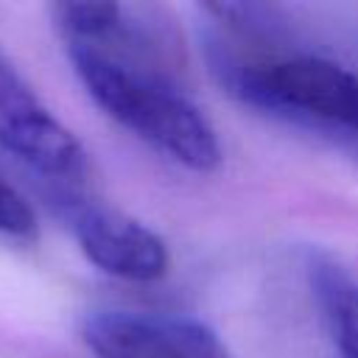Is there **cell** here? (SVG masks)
Wrapping results in <instances>:
<instances>
[{
  "label": "cell",
  "instance_id": "cell-1",
  "mask_svg": "<svg viewBox=\"0 0 358 358\" xmlns=\"http://www.w3.org/2000/svg\"><path fill=\"white\" fill-rule=\"evenodd\" d=\"M67 56L95 106L137 140L193 173L221 165L218 134L179 87L176 59L90 42H67Z\"/></svg>",
  "mask_w": 358,
  "mask_h": 358
},
{
  "label": "cell",
  "instance_id": "cell-2",
  "mask_svg": "<svg viewBox=\"0 0 358 358\" xmlns=\"http://www.w3.org/2000/svg\"><path fill=\"white\" fill-rule=\"evenodd\" d=\"M218 84L274 120L358 145V73L316 53L243 56L218 36L207 45Z\"/></svg>",
  "mask_w": 358,
  "mask_h": 358
},
{
  "label": "cell",
  "instance_id": "cell-3",
  "mask_svg": "<svg viewBox=\"0 0 358 358\" xmlns=\"http://www.w3.org/2000/svg\"><path fill=\"white\" fill-rule=\"evenodd\" d=\"M0 148L25 168L53 179L76 182L87 171L81 140L45 106L34 87L0 53Z\"/></svg>",
  "mask_w": 358,
  "mask_h": 358
},
{
  "label": "cell",
  "instance_id": "cell-4",
  "mask_svg": "<svg viewBox=\"0 0 358 358\" xmlns=\"http://www.w3.org/2000/svg\"><path fill=\"white\" fill-rule=\"evenodd\" d=\"M81 338L95 358H229L213 327L182 313L95 310Z\"/></svg>",
  "mask_w": 358,
  "mask_h": 358
},
{
  "label": "cell",
  "instance_id": "cell-5",
  "mask_svg": "<svg viewBox=\"0 0 358 358\" xmlns=\"http://www.w3.org/2000/svg\"><path fill=\"white\" fill-rule=\"evenodd\" d=\"M70 229L81 255L109 277L157 282L171 266L165 241L137 218L98 201L70 204Z\"/></svg>",
  "mask_w": 358,
  "mask_h": 358
},
{
  "label": "cell",
  "instance_id": "cell-6",
  "mask_svg": "<svg viewBox=\"0 0 358 358\" xmlns=\"http://www.w3.org/2000/svg\"><path fill=\"white\" fill-rule=\"evenodd\" d=\"M308 280L338 355L358 358V280L324 255L310 257Z\"/></svg>",
  "mask_w": 358,
  "mask_h": 358
},
{
  "label": "cell",
  "instance_id": "cell-7",
  "mask_svg": "<svg viewBox=\"0 0 358 358\" xmlns=\"http://www.w3.org/2000/svg\"><path fill=\"white\" fill-rule=\"evenodd\" d=\"M120 3L106 0H70L56 6L59 28L67 34V42H101L123 20Z\"/></svg>",
  "mask_w": 358,
  "mask_h": 358
},
{
  "label": "cell",
  "instance_id": "cell-8",
  "mask_svg": "<svg viewBox=\"0 0 358 358\" xmlns=\"http://www.w3.org/2000/svg\"><path fill=\"white\" fill-rule=\"evenodd\" d=\"M36 229V215L25 196H20L8 182L0 179V235L14 241H34Z\"/></svg>",
  "mask_w": 358,
  "mask_h": 358
}]
</instances>
